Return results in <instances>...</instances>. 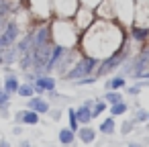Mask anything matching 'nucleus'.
I'll return each mask as SVG.
<instances>
[{
    "label": "nucleus",
    "mask_w": 149,
    "mask_h": 147,
    "mask_svg": "<svg viewBox=\"0 0 149 147\" xmlns=\"http://www.w3.org/2000/svg\"><path fill=\"white\" fill-rule=\"evenodd\" d=\"M100 2H102V0H80V6H86V8H92V10H96Z\"/></svg>",
    "instance_id": "cd10ccee"
},
{
    "label": "nucleus",
    "mask_w": 149,
    "mask_h": 147,
    "mask_svg": "<svg viewBox=\"0 0 149 147\" xmlns=\"http://www.w3.org/2000/svg\"><path fill=\"white\" fill-rule=\"evenodd\" d=\"M51 37H53L55 45L72 49V45L78 43V27L70 19H57L51 25Z\"/></svg>",
    "instance_id": "f03ea898"
},
{
    "label": "nucleus",
    "mask_w": 149,
    "mask_h": 147,
    "mask_svg": "<svg viewBox=\"0 0 149 147\" xmlns=\"http://www.w3.org/2000/svg\"><path fill=\"white\" fill-rule=\"evenodd\" d=\"M139 90H141L139 86H133V88H129V94H139Z\"/></svg>",
    "instance_id": "2f4dec72"
},
{
    "label": "nucleus",
    "mask_w": 149,
    "mask_h": 147,
    "mask_svg": "<svg viewBox=\"0 0 149 147\" xmlns=\"http://www.w3.org/2000/svg\"><path fill=\"white\" fill-rule=\"evenodd\" d=\"M17 94L21 96V98H31V96H35V86L29 82V84H21L19 86V90H17Z\"/></svg>",
    "instance_id": "aec40b11"
},
{
    "label": "nucleus",
    "mask_w": 149,
    "mask_h": 147,
    "mask_svg": "<svg viewBox=\"0 0 149 147\" xmlns=\"http://www.w3.org/2000/svg\"><path fill=\"white\" fill-rule=\"evenodd\" d=\"M147 68H149V47L137 51V55H135V59L131 63V76L133 78H139V74L147 72Z\"/></svg>",
    "instance_id": "1a4fd4ad"
},
{
    "label": "nucleus",
    "mask_w": 149,
    "mask_h": 147,
    "mask_svg": "<svg viewBox=\"0 0 149 147\" xmlns=\"http://www.w3.org/2000/svg\"><path fill=\"white\" fill-rule=\"evenodd\" d=\"M80 8V0H51V10L57 19H72Z\"/></svg>",
    "instance_id": "423d86ee"
},
{
    "label": "nucleus",
    "mask_w": 149,
    "mask_h": 147,
    "mask_svg": "<svg viewBox=\"0 0 149 147\" xmlns=\"http://www.w3.org/2000/svg\"><path fill=\"white\" fill-rule=\"evenodd\" d=\"M112 6V15L116 21L129 23L135 15V0H108Z\"/></svg>",
    "instance_id": "39448f33"
},
{
    "label": "nucleus",
    "mask_w": 149,
    "mask_h": 147,
    "mask_svg": "<svg viewBox=\"0 0 149 147\" xmlns=\"http://www.w3.org/2000/svg\"><path fill=\"white\" fill-rule=\"evenodd\" d=\"M131 57V49H129V45H127V41H125V45L120 47V49H116L114 53H110V55H106L102 61H100V68L96 70V78H100V76H108L110 72H114L116 68H120L127 59Z\"/></svg>",
    "instance_id": "7ed1b4c3"
},
{
    "label": "nucleus",
    "mask_w": 149,
    "mask_h": 147,
    "mask_svg": "<svg viewBox=\"0 0 149 147\" xmlns=\"http://www.w3.org/2000/svg\"><path fill=\"white\" fill-rule=\"evenodd\" d=\"M74 139H76V131H72V129H61L59 131V143L61 145H72Z\"/></svg>",
    "instance_id": "a211bd4d"
},
{
    "label": "nucleus",
    "mask_w": 149,
    "mask_h": 147,
    "mask_svg": "<svg viewBox=\"0 0 149 147\" xmlns=\"http://www.w3.org/2000/svg\"><path fill=\"white\" fill-rule=\"evenodd\" d=\"M2 57H4V65L8 68V65H13V63L19 59V53H17V49H15V47H6V49H4V53H2Z\"/></svg>",
    "instance_id": "6ab92c4d"
},
{
    "label": "nucleus",
    "mask_w": 149,
    "mask_h": 147,
    "mask_svg": "<svg viewBox=\"0 0 149 147\" xmlns=\"http://www.w3.org/2000/svg\"><path fill=\"white\" fill-rule=\"evenodd\" d=\"M21 147H31V143H29V141H23V143H21Z\"/></svg>",
    "instance_id": "f704fd0d"
},
{
    "label": "nucleus",
    "mask_w": 149,
    "mask_h": 147,
    "mask_svg": "<svg viewBox=\"0 0 149 147\" xmlns=\"http://www.w3.org/2000/svg\"><path fill=\"white\" fill-rule=\"evenodd\" d=\"M15 49H17L19 55H23V53H31V51H33V33H27L23 39H19V41L15 43Z\"/></svg>",
    "instance_id": "2eb2a0df"
},
{
    "label": "nucleus",
    "mask_w": 149,
    "mask_h": 147,
    "mask_svg": "<svg viewBox=\"0 0 149 147\" xmlns=\"http://www.w3.org/2000/svg\"><path fill=\"white\" fill-rule=\"evenodd\" d=\"M104 86H106V90H120L125 86V76H116V78L108 80Z\"/></svg>",
    "instance_id": "412c9836"
},
{
    "label": "nucleus",
    "mask_w": 149,
    "mask_h": 147,
    "mask_svg": "<svg viewBox=\"0 0 149 147\" xmlns=\"http://www.w3.org/2000/svg\"><path fill=\"white\" fill-rule=\"evenodd\" d=\"M33 86H35V92H37V94L53 92V90H55V78H51V76H47V74H41V76H37V80L33 82Z\"/></svg>",
    "instance_id": "9b49d317"
},
{
    "label": "nucleus",
    "mask_w": 149,
    "mask_h": 147,
    "mask_svg": "<svg viewBox=\"0 0 149 147\" xmlns=\"http://www.w3.org/2000/svg\"><path fill=\"white\" fill-rule=\"evenodd\" d=\"M70 129L72 131H78V116H76V110L74 108H70Z\"/></svg>",
    "instance_id": "c85d7f7f"
},
{
    "label": "nucleus",
    "mask_w": 149,
    "mask_h": 147,
    "mask_svg": "<svg viewBox=\"0 0 149 147\" xmlns=\"http://www.w3.org/2000/svg\"><path fill=\"white\" fill-rule=\"evenodd\" d=\"M125 41H127V37H125L123 29L104 19L94 21L86 29V35L82 39V43L86 47V55H92L96 59L114 53L116 49H120L125 45Z\"/></svg>",
    "instance_id": "f257e3e1"
},
{
    "label": "nucleus",
    "mask_w": 149,
    "mask_h": 147,
    "mask_svg": "<svg viewBox=\"0 0 149 147\" xmlns=\"http://www.w3.org/2000/svg\"><path fill=\"white\" fill-rule=\"evenodd\" d=\"M76 21H74V25L78 27V31H86L92 23H94V19H96V13L92 10V8H86V6H80L78 10H76Z\"/></svg>",
    "instance_id": "9d476101"
},
{
    "label": "nucleus",
    "mask_w": 149,
    "mask_h": 147,
    "mask_svg": "<svg viewBox=\"0 0 149 147\" xmlns=\"http://www.w3.org/2000/svg\"><path fill=\"white\" fill-rule=\"evenodd\" d=\"M78 133H80V139H82L84 143H92V141L96 139V131H94V129H90V127H86V129H80Z\"/></svg>",
    "instance_id": "4be33fe9"
},
{
    "label": "nucleus",
    "mask_w": 149,
    "mask_h": 147,
    "mask_svg": "<svg viewBox=\"0 0 149 147\" xmlns=\"http://www.w3.org/2000/svg\"><path fill=\"white\" fill-rule=\"evenodd\" d=\"M8 104H10V94H6L2 88H0V112H2V114H6Z\"/></svg>",
    "instance_id": "5701e85b"
},
{
    "label": "nucleus",
    "mask_w": 149,
    "mask_h": 147,
    "mask_svg": "<svg viewBox=\"0 0 149 147\" xmlns=\"http://www.w3.org/2000/svg\"><path fill=\"white\" fill-rule=\"evenodd\" d=\"M33 33V49H37V47H45V45H49V43H53V37H51V25H47V23H41L35 31H31Z\"/></svg>",
    "instance_id": "0eeeda50"
},
{
    "label": "nucleus",
    "mask_w": 149,
    "mask_h": 147,
    "mask_svg": "<svg viewBox=\"0 0 149 147\" xmlns=\"http://www.w3.org/2000/svg\"><path fill=\"white\" fill-rule=\"evenodd\" d=\"M110 112H112V116H118V114H125L127 112V104L120 100V102H116V104H112V108H110Z\"/></svg>",
    "instance_id": "a878e982"
},
{
    "label": "nucleus",
    "mask_w": 149,
    "mask_h": 147,
    "mask_svg": "<svg viewBox=\"0 0 149 147\" xmlns=\"http://www.w3.org/2000/svg\"><path fill=\"white\" fill-rule=\"evenodd\" d=\"M19 86H21V82H19V78L15 76V74H6V78L2 80V90L6 92V94H17V90H19Z\"/></svg>",
    "instance_id": "dca6fc26"
},
{
    "label": "nucleus",
    "mask_w": 149,
    "mask_h": 147,
    "mask_svg": "<svg viewBox=\"0 0 149 147\" xmlns=\"http://www.w3.org/2000/svg\"><path fill=\"white\" fill-rule=\"evenodd\" d=\"M27 108L39 112V114H45V112H49V102L43 100L41 96H31V98L27 100Z\"/></svg>",
    "instance_id": "ddd939ff"
},
{
    "label": "nucleus",
    "mask_w": 149,
    "mask_h": 147,
    "mask_svg": "<svg viewBox=\"0 0 149 147\" xmlns=\"http://www.w3.org/2000/svg\"><path fill=\"white\" fill-rule=\"evenodd\" d=\"M0 27H2V19H0Z\"/></svg>",
    "instance_id": "58836bf2"
},
{
    "label": "nucleus",
    "mask_w": 149,
    "mask_h": 147,
    "mask_svg": "<svg viewBox=\"0 0 149 147\" xmlns=\"http://www.w3.org/2000/svg\"><path fill=\"white\" fill-rule=\"evenodd\" d=\"M19 35H21L19 23H17V21H8V23L4 25V29L0 31V39H2V45H4V47H13V45L19 41Z\"/></svg>",
    "instance_id": "6e6552de"
},
{
    "label": "nucleus",
    "mask_w": 149,
    "mask_h": 147,
    "mask_svg": "<svg viewBox=\"0 0 149 147\" xmlns=\"http://www.w3.org/2000/svg\"><path fill=\"white\" fill-rule=\"evenodd\" d=\"M139 80H149V70L143 72V74H139Z\"/></svg>",
    "instance_id": "473e14b6"
},
{
    "label": "nucleus",
    "mask_w": 149,
    "mask_h": 147,
    "mask_svg": "<svg viewBox=\"0 0 149 147\" xmlns=\"http://www.w3.org/2000/svg\"><path fill=\"white\" fill-rule=\"evenodd\" d=\"M92 106H94V102H92V100H88V102H84L80 108H76L78 123H88V121L92 118Z\"/></svg>",
    "instance_id": "f3484780"
},
{
    "label": "nucleus",
    "mask_w": 149,
    "mask_h": 147,
    "mask_svg": "<svg viewBox=\"0 0 149 147\" xmlns=\"http://www.w3.org/2000/svg\"><path fill=\"white\" fill-rule=\"evenodd\" d=\"M139 4H149V0H137Z\"/></svg>",
    "instance_id": "c9c22d12"
},
{
    "label": "nucleus",
    "mask_w": 149,
    "mask_h": 147,
    "mask_svg": "<svg viewBox=\"0 0 149 147\" xmlns=\"http://www.w3.org/2000/svg\"><path fill=\"white\" fill-rule=\"evenodd\" d=\"M0 147H10V143L6 139H0Z\"/></svg>",
    "instance_id": "72a5a7b5"
},
{
    "label": "nucleus",
    "mask_w": 149,
    "mask_h": 147,
    "mask_svg": "<svg viewBox=\"0 0 149 147\" xmlns=\"http://www.w3.org/2000/svg\"><path fill=\"white\" fill-rule=\"evenodd\" d=\"M147 118V112L145 110H137V121H145Z\"/></svg>",
    "instance_id": "7c9ffc66"
},
{
    "label": "nucleus",
    "mask_w": 149,
    "mask_h": 147,
    "mask_svg": "<svg viewBox=\"0 0 149 147\" xmlns=\"http://www.w3.org/2000/svg\"><path fill=\"white\" fill-rule=\"evenodd\" d=\"M104 100L110 102V104H116V102H120L123 98H120V94H118L116 90H108V92L104 94Z\"/></svg>",
    "instance_id": "393cba45"
},
{
    "label": "nucleus",
    "mask_w": 149,
    "mask_h": 147,
    "mask_svg": "<svg viewBox=\"0 0 149 147\" xmlns=\"http://www.w3.org/2000/svg\"><path fill=\"white\" fill-rule=\"evenodd\" d=\"M96 65H98V59H96V57H92V55H82V57L63 74V78H65V80H80V78L92 76Z\"/></svg>",
    "instance_id": "20e7f679"
},
{
    "label": "nucleus",
    "mask_w": 149,
    "mask_h": 147,
    "mask_svg": "<svg viewBox=\"0 0 149 147\" xmlns=\"http://www.w3.org/2000/svg\"><path fill=\"white\" fill-rule=\"evenodd\" d=\"M129 147H139V145H129Z\"/></svg>",
    "instance_id": "e433bc0d"
},
{
    "label": "nucleus",
    "mask_w": 149,
    "mask_h": 147,
    "mask_svg": "<svg viewBox=\"0 0 149 147\" xmlns=\"http://www.w3.org/2000/svg\"><path fill=\"white\" fill-rule=\"evenodd\" d=\"M0 88H2V80H0Z\"/></svg>",
    "instance_id": "4c0bfd02"
},
{
    "label": "nucleus",
    "mask_w": 149,
    "mask_h": 147,
    "mask_svg": "<svg viewBox=\"0 0 149 147\" xmlns=\"http://www.w3.org/2000/svg\"><path fill=\"white\" fill-rule=\"evenodd\" d=\"M100 131H102L104 135H112V133H114V118H112V116H108L106 121H102Z\"/></svg>",
    "instance_id": "b1692460"
},
{
    "label": "nucleus",
    "mask_w": 149,
    "mask_h": 147,
    "mask_svg": "<svg viewBox=\"0 0 149 147\" xmlns=\"http://www.w3.org/2000/svg\"><path fill=\"white\" fill-rule=\"evenodd\" d=\"M104 108H106V102H96V104H94V108H92V118H94V116H98V114H102V112H104Z\"/></svg>",
    "instance_id": "c756f323"
},
{
    "label": "nucleus",
    "mask_w": 149,
    "mask_h": 147,
    "mask_svg": "<svg viewBox=\"0 0 149 147\" xmlns=\"http://www.w3.org/2000/svg\"><path fill=\"white\" fill-rule=\"evenodd\" d=\"M147 118H149V114H147Z\"/></svg>",
    "instance_id": "ea45409f"
},
{
    "label": "nucleus",
    "mask_w": 149,
    "mask_h": 147,
    "mask_svg": "<svg viewBox=\"0 0 149 147\" xmlns=\"http://www.w3.org/2000/svg\"><path fill=\"white\" fill-rule=\"evenodd\" d=\"M15 121L21 123V125H37V123H39V112H35V110H31V108L19 110V112L15 114Z\"/></svg>",
    "instance_id": "f8f14e48"
},
{
    "label": "nucleus",
    "mask_w": 149,
    "mask_h": 147,
    "mask_svg": "<svg viewBox=\"0 0 149 147\" xmlns=\"http://www.w3.org/2000/svg\"><path fill=\"white\" fill-rule=\"evenodd\" d=\"M131 41H135V43H145L147 39H149V27H143V25H133L131 27Z\"/></svg>",
    "instance_id": "4468645a"
},
{
    "label": "nucleus",
    "mask_w": 149,
    "mask_h": 147,
    "mask_svg": "<svg viewBox=\"0 0 149 147\" xmlns=\"http://www.w3.org/2000/svg\"><path fill=\"white\" fill-rule=\"evenodd\" d=\"M94 82H96V76L92 74V76H86V78L76 80V86H90V84H94Z\"/></svg>",
    "instance_id": "bb28decb"
}]
</instances>
